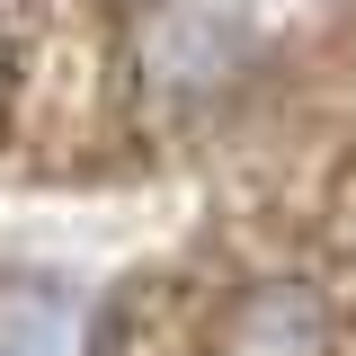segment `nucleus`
I'll list each match as a JSON object with an SVG mask.
<instances>
[{
    "mask_svg": "<svg viewBox=\"0 0 356 356\" xmlns=\"http://www.w3.org/2000/svg\"><path fill=\"white\" fill-rule=\"evenodd\" d=\"M222 356H330V303L294 276H267L222 312Z\"/></svg>",
    "mask_w": 356,
    "mask_h": 356,
    "instance_id": "f257e3e1",
    "label": "nucleus"
},
{
    "mask_svg": "<svg viewBox=\"0 0 356 356\" xmlns=\"http://www.w3.org/2000/svg\"><path fill=\"white\" fill-rule=\"evenodd\" d=\"M0 356H107V321L72 285H0Z\"/></svg>",
    "mask_w": 356,
    "mask_h": 356,
    "instance_id": "f03ea898",
    "label": "nucleus"
}]
</instances>
